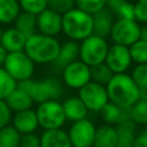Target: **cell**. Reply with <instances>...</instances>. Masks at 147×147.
<instances>
[{"instance_id": "277c9868", "label": "cell", "mask_w": 147, "mask_h": 147, "mask_svg": "<svg viewBox=\"0 0 147 147\" xmlns=\"http://www.w3.org/2000/svg\"><path fill=\"white\" fill-rule=\"evenodd\" d=\"M63 84L56 77H46L40 80H33L29 95L36 103H42L46 101H59L63 95Z\"/></svg>"}, {"instance_id": "8992f818", "label": "cell", "mask_w": 147, "mask_h": 147, "mask_svg": "<svg viewBox=\"0 0 147 147\" xmlns=\"http://www.w3.org/2000/svg\"><path fill=\"white\" fill-rule=\"evenodd\" d=\"M38 124L44 131L62 129L65 123V116L60 101H46L39 103L36 109Z\"/></svg>"}, {"instance_id": "74e56055", "label": "cell", "mask_w": 147, "mask_h": 147, "mask_svg": "<svg viewBox=\"0 0 147 147\" xmlns=\"http://www.w3.org/2000/svg\"><path fill=\"white\" fill-rule=\"evenodd\" d=\"M20 147H40V136L37 133H28L21 136Z\"/></svg>"}, {"instance_id": "5bb4252c", "label": "cell", "mask_w": 147, "mask_h": 147, "mask_svg": "<svg viewBox=\"0 0 147 147\" xmlns=\"http://www.w3.org/2000/svg\"><path fill=\"white\" fill-rule=\"evenodd\" d=\"M11 125L14 129L21 134H28V133H34V131L38 129V119L36 115V110L28 109L20 113H15V115L11 118Z\"/></svg>"}, {"instance_id": "603a6c76", "label": "cell", "mask_w": 147, "mask_h": 147, "mask_svg": "<svg viewBox=\"0 0 147 147\" xmlns=\"http://www.w3.org/2000/svg\"><path fill=\"white\" fill-rule=\"evenodd\" d=\"M115 127L118 136V147H132L137 136V125L130 119H125Z\"/></svg>"}, {"instance_id": "7bdbcfd3", "label": "cell", "mask_w": 147, "mask_h": 147, "mask_svg": "<svg viewBox=\"0 0 147 147\" xmlns=\"http://www.w3.org/2000/svg\"><path fill=\"white\" fill-rule=\"evenodd\" d=\"M144 132H145V133H147V125L145 126V130H144Z\"/></svg>"}, {"instance_id": "e0dca14e", "label": "cell", "mask_w": 147, "mask_h": 147, "mask_svg": "<svg viewBox=\"0 0 147 147\" xmlns=\"http://www.w3.org/2000/svg\"><path fill=\"white\" fill-rule=\"evenodd\" d=\"M92 17H93V34L106 39V37L110 34L111 28L115 22V16L107 8H103L102 10L92 15Z\"/></svg>"}, {"instance_id": "ba28073f", "label": "cell", "mask_w": 147, "mask_h": 147, "mask_svg": "<svg viewBox=\"0 0 147 147\" xmlns=\"http://www.w3.org/2000/svg\"><path fill=\"white\" fill-rule=\"evenodd\" d=\"M3 69L10 75L11 78L18 83L22 80L31 79L34 72V63L24 53V51L8 53L3 63Z\"/></svg>"}, {"instance_id": "2e32d148", "label": "cell", "mask_w": 147, "mask_h": 147, "mask_svg": "<svg viewBox=\"0 0 147 147\" xmlns=\"http://www.w3.org/2000/svg\"><path fill=\"white\" fill-rule=\"evenodd\" d=\"M61 105L67 121L75 123L86 118L87 116L88 110L78 96H69Z\"/></svg>"}, {"instance_id": "1f68e13d", "label": "cell", "mask_w": 147, "mask_h": 147, "mask_svg": "<svg viewBox=\"0 0 147 147\" xmlns=\"http://www.w3.org/2000/svg\"><path fill=\"white\" fill-rule=\"evenodd\" d=\"M107 0H75V7L84 13L94 15L106 8Z\"/></svg>"}, {"instance_id": "4dcf8cb0", "label": "cell", "mask_w": 147, "mask_h": 147, "mask_svg": "<svg viewBox=\"0 0 147 147\" xmlns=\"http://www.w3.org/2000/svg\"><path fill=\"white\" fill-rule=\"evenodd\" d=\"M132 62L137 64H147V41L139 39L129 47Z\"/></svg>"}, {"instance_id": "8fae6325", "label": "cell", "mask_w": 147, "mask_h": 147, "mask_svg": "<svg viewBox=\"0 0 147 147\" xmlns=\"http://www.w3.org/2000/svg\"><path fill=\"white\" fill-rule=\"evenodd\" d=\"M62 80L68 87L79 90L91 82L90 67L80 60L68 64L62 70Z\"/></svg>"}, {"instance_id": "9c48e42d", "label": "cell", "mask_w": 147, "mask_h": 147, "mask_svg": "<svg viewBox=\"0 0 147 147\" xmlns=\"http://www.w3.org/2000/svg\"><path fill=\"white\" fill-rule=\"evenodd\" d=\"M77 96L82 100L87 110L94 113H100V110L109 102L106 86H102L94 82H90L85 86L79 88Z\"/></svg>"}, {"instance_id": "d590c367", "label": "cell", "mask_w": 147, "mask_h": 147, "mask_svg": "<svg viewBox=\"0 0 147 147\" xmlns=\"http://www.w3.org/2000/svg\"><path fill=\"white\" fill-rule=\"evenodd\" d=\"M134 21L138 23H147V0H137L133 5Z\"/></svg>"}, {"instance_id": "4fadbf2b", "label": "cell", "mask_w": 147, "mask_h": 147, "mask_svg": "<svg viewBox=\"0 0 147 147\" xmlns=\"http://www.w3.org/2000/svg\"><path fill=\"white\" fill-rule=\"evenodd\" d=\"M37 31L40 34L55 38L62 32V15L46 8L37 15Z\"/></svg>"}, {"instance_id": "f35d334b", "label": "cell", "mask_w": 147, "mask_h": 147, "mask_svg": "<svg viewBox=\"0 0 147 147\" xmlns=\"http://www.w3.org/2000/svg\"><path fill=\"white\" fill-rule=\"evenodd\" d=\"M132 147H147V133L144 131L137 133Z\"/></svg>"}, {"instance_id": "b9f144b4", "label": "cell", "mask_w": 147, "mask_h": 147, "mask_svg": "<svg viewBox=\"0 0 147 147\" xmlns=\"http://www.w3.org/2000/svg\"><path fill=\"white\" fill-rule=\"evenodd\" d=\"M2 32H3V30L1 29V25H0V39H1V36H2Z\"/></svg>"}, {"instance_id": "4316f807", "label": "cell", "mask_w": 147, "mask_h": 147, "mask_svg": "<svg viewBox=\"0 0 147 147\" xmlns=\"http://www.w3.org/2000/svg\"><path fill=\"white\" fill-rule=\"evenodd\" d=\"M129 118L136 125H147V100L139 99L130 109Z\"/></svg>"}, {"instance_id": "f1b7e54d", "label": "cell", "mask_w": 147, "mask_h": 147, "mask_svg": "<svg viewBox=\"0 0 147 147\" xmlns=\"http://www.w3.org/2000/svg\"><path fill=\"white\" fill-rule=\"evenodd\" d=\"M21 134L13 125H7L0 130V147H20Z\"/></svg>"}, {"instance_id": "52a82bcc", "label": "cell", "mask_w": 147, "mask_h": 147, "mask_svg": "<svg viewBox=\"0 0 147 147\" xmlns=\"http://www.w3.org/2000/svg\"><path fill=\"white\" fill-rule=\"evenodd\" d=\"M140 29L141 26L134 20L116 18L109 37L115 45L130 47L140 39Z\"/></svg>"}, {"instance_id": "cb8c5ba5", "label": "cell", "mask_w": 147, "mask_h": 147, "mask_svg": "<svg viewBox=\"0 0 147 147\" xmlns=\"http://www.w3.org/2000/svg\"><path fill=\"white\" fill-rule=\"evenodd\" d=\"M106 8L116 18L134 20L133 3H131L129 0H107Z\"/></svg>"}, {"instance_id": "836d02e7", "label": "cell", "mask_w": 147, "mask_h": 147, "mask_svg": "<svg viewBox=\"0 0 147 147\" xmlns=\"http://www.w3.org/2000/svg\"><path fill=\"white\" fill-rule=\"evenodd\" d=\"M21 9L25 13L38 15L47 8V0H17Z\"/></svg>"}, {"instance_id": "5b68a950", "label": "cell", "mask_w": 147, "mask_h": 147, "mask_svg": "<svg viewBox=\"0 0 147 147\" xmlns=\"http://www.w3.org/2000/svg\"><path fill=\"white\" fill-rule=\"evenodd\" d=\"M109 45L105 38L96 37L94 34L84 39L79 45V57L80 61L86 65L94 67L103 63L107 56Z\"/></svg>"}, {"instance_id": "9a60e30c", "label": "cell", "mask_w": 147, "mask_h": 147, "mask_svg": "<svg viewBox=\"0 0 147 147\" xmlns=\"http://www.w3.org/2000/svg\"><path fill=\"white\" fill-rule=\"evenodd\" d=\"M26 37L15 28H8L2 32L0 45L7 53H16L24 51Z\"/></svg>"}, {"instance_id": "7c38bea8", "label": "cell", "mask_w": 147, "mask_h": 147, "mask_svg": "<svg viewBox=\"0 0 147 147\" xmlns=\"http://www.w3.org/2000/svg\"><path fill=\"white\" fill-rule=\"evenodd\" d=\"M105 63L113 71L114 75L125 74L132 63L129 47L115 45V44L110 45L107 52Z\"/></svg>"}, {"instance_id": "6da1fadb", "label": "cell", "mask_w": 147, "mask_h": 147, "mask_svg": "<svg viewBox=\"0 0 147 147\" xmlns=\"http://www.w3.org/2000/svg\"><path fill=\"white\" fill-rule=\"evenodd\" d=\"M109 102L122 109H130L139 100V88L127 74H116L106 85Z\"/></svg>"}, {"instance_id": "7402d4cb", "label": "cell", "mask_w": 147, "mask_h": 147, "mask_svg": "<svg viewBox=\"0 0 147 147\" xmlns=\"http://www.w3.org/2000/svg\"><path fill=\"white\" fill-rule=\"evenodd\" d=\"M5 101H6L7 106L9 107V109L11 110V113L13 111L20 113L23 110L32 109V105H33L31 96L17 87L8 95V98Z\"/></svg>"}, {"instance_id": "d6986e66", "label": "cell", "mask_w": 147, "mask_h": 147, "mask_svg": "<svg viewBox=\"0 0 147 147\" xmlns=\"http://www.w3.org/2000/svg\"><path fill=\"white\" fill-rule=\"evenodd\" d=\"M40 147H72L68 132L63 129L46 130L40 136Z\"/></svg>"}, {"instance_id": "ac0fdd59", "label": "cell", "mask_w": 147, "mask_h": 147, "mask_svg": "<svg viewBox=\"0 0 147 147\" xmlns=\"http://www.w3.org/2000/svg\"><path fill=\"white\" fill-rule=\"evenodd\" d=\"M79 57V45L76 41L68 40L60 47V52L55 61L53 62L57 69L63 70L68 64L77 61Z\"/></svg>"}, {"instance_id": "44dd1931", "label": "cell", "mask_w": 147, "mask_h": 147, "mask_svg": "<svg viewBox=\"0 0 147 147\" xmlns=\"http://www.w3.org/2000/svg\"><path fill=\"white\" fill-rule=\"evenodd\" d=\"M100 117L107 125L116 126L121 122L129 118V109H122L118 106L108 102L101 110H100Z\"/></svg>"}, {"instance_id": "ffe728a7", "label": "cell", "mask_w": 147, "mask_h": 147, "mask_svg": "<svg viewBox=\"0 0 147 147\" xmlns=\"http://www.w3.org/2000/svg\"><path fill=\"white\" fill-rule=\"evenodd\" d=\"M93 147H118V136L113 125H100L96 127Z\"/></svg>"}, {"instance_id": "d6a6232c", "label": "cell", "mask_w": 147, "mask_h": 147, "mask_svg": "<svg viewBox=\"0 0 147 147\" xmlns=\"http://www.w3.org/2000/svg\"><path fill=\"white\" fill-rule=\"evenodd\" d=\"M130 76L139 90L147 91V64H137Z\"/></svg>"}, {"instance_id": "d4e9b609", "label": "cell", "mask_w": 147, "mask_h": 147, "mask_svg": "<svg viewBox=\"0 0 147 147\" xmlns=\"http://www.w3.org/2000/svg\"><path fill=\"white\" fill-rule=\"evenodd\" d=\"M15 29H17L26 38L36 34L37 31V15L22 11L15 20Z\"/></svg>"}, {"instance_id": "7a4b0ae2", "label": "cell", "mask_w": 147, "mask_h": 147, "mask_svg": "<svg viewBox=\"0 0 147 147\" xmlns=\"http://www.w3.org/2000/svg\"><path fill=\"white\" fill-rule=\"evenodd\" d=\"M61 44L54 37L36 33L26 38L24 53L30 57L33 63L45 64L54 62L59 55Z\"/></svg>"}, {"instance_id": "e575fe53", "label": "cell", "mask_w": 147, "mask_h": 147, "mask_svg": "<svg viewBox=\"0 0 147 147\" xmlns=\"http://www.w3.org/2000/svg\"><path fill=\"white\" fill-rule=\"evenodd\" d=\"M47 8L60 15H64L75 8V0H47Z\"/></svg>"}, {"instance_id": "60d3db41", "label": "cell", "mask_w": 147, "mask_h": 147, "mask_svg": "<svg viewBox=\"0 0 147 147\" xmlns=\"http://www.w3.org/2000/svg\"><path fill=\"white\" fill-rule=\"evenodd\" d=\"M140 39L147 41V24L141 26V29H140Z\"/></svg>"}, {"instance_id": "484cf974", "label": "cell", "mask_w": 147, "mask_h": 147, "mask_svg": "<svg viewBox=\"0 0 147 147\" xmlns=\"http://www.w3.org/2000/svg\"><path fill=\"white\" fill-rule=\"evenodd\" d=\"M21 13V7L17 0H0V23H14Z\"/></svg>"}, {"instance_id": "8d00e7d4", "label": "cell", "mask_w": 147, "mask_h": 147, "mask_svg": "<svg viewBox=\"0 0 147 147\" xmlns=\"http://www.w3.org/2000/svg\"><path fill=\"white\" fill-rule=\"evenodd\" d=\"M11 110L7 106L5 100H0V130L3 129L5 126L9 125L11 121Z\"/></svg>"}, {"instance_id": "f546056e", "label": "cell", "mask_w": 147, "mask_h": 147, "mask_svg": "<svg viewBox=\"0 0 147 147\" xmlns=\"http://www.w3.org/2000/svg\"><path fill=\"white\" fill-rule=\"evenodd\" d=\"M16 87L17 82L10 77L3 67H0V100H6Z\"/></svg>"}, {"instance_id": "30bf717a", "label": "cell", "mask_w": 147, "mask_h": 147, "mask_svg": "<svg viewBox=\"0 0 147 147\" xmlns=\"http://www.w3.org/2000/svg\"><path fill=\"white\" fill-rule=\"evenodd\" d=\"M67 132L72 147H93L96 126L91 119L84 118L72 123Z\"/></svg>"}, {"instance_id": "83f0119b", "label": "cell", "mask_w": 147, "mask_h": 147, "mask_svg": "<svg viewBox=\"0 0 147 147\" xmlns=\"http://www.w3.org/2000/svg\"><path fill=\"white\" fill-rule=\"evenodd\" d=\"M90 72H91V82H94L102 86H106L114 76L113 71L108 68V65L105 62L91 67Z\"/></svg>"}, {"instance_id": "3957f363", "label": "cell", "mask_w": 147, "mask_h": 147, "mask_svg": "<svg viewBox=\"0 0 147 147\" xmlns=\"http://www.w3.org/2000/svg\"><path fill=\"white\" fill-rule=\"evenodd\" d=\"M62 32L72 41H83L93 34V17L76 7L62 15Z\"/></svg>"}, {"instance_id": "ab89813d", "label": "cell", "mask_w": 147, "mask_h": 147, "mask_svg": "<svg viewBox=\"0 0 147 147\" xmlns=\"http://www.w3.org/2000/svg\"><path fill=\"white\" fill-rule=\"evenodd\" d=\"M8 53L3 49V47L0 45V67H3V63L6 61V57H7Z\"/></svg>"}]
</instances>
